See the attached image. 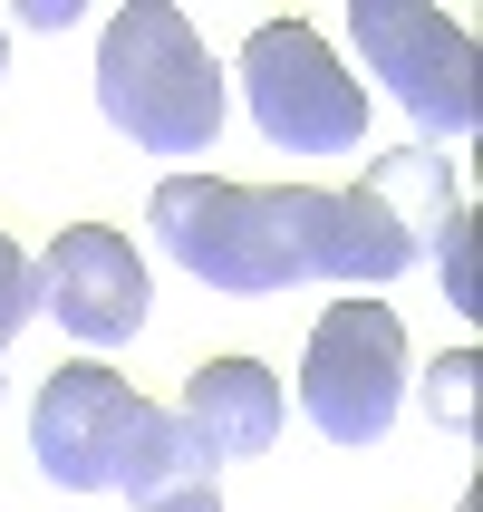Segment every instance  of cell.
<instances>
[{
	"label": "cell",
	"mask_w": 483,
	"mask_h": 512,
	"mask_svg": "<svg viewBox=\"0 0 483 512\" xmlns=\"http://www.w3.org/2000/svg\"><path fill=\"white\" fill-rule=\"evenodd\" d=\"M97 107L145 155H213V136H223V68H213V49L194 39L184 10L136 0L97 39Z\"/></svg>",
	"instance_id": "6da1fadb"
},
{
	"label": "cell",
	"mask_w": 483,
	"mask_h": 512,
	"mask_svg": "<svg viewBox=\"0 0 483 512\" xmlns=\"http://www.w3.org/2000/svg\"><path fill=\"white\" fill-rule=\"evenodd\" d=\"M145 223H155V242H165L194 281L232 290V300H271V290L310 281V261H300V184L165 174Z\"/></svg>",
	"instance_id": "7a4b0ae2"
},
{
	"label": "cell",
	"mask_w": 483,
	"mask_h": 512,
	"mask_svg": "<svg viewBox=\"0 0 483 512\" xmlns=\"http://www.w3.org/2000/svg\"><path fill=\"white\" fill-rule=\"evenodd\" d=\"M242 87H252V126L281 155H348L368 145V87L348 78L310 20H261L242 39Z\"/></svg>",
	"instance_id": "3957f363"
},
{
	"label": "cell",
	"mask_w": 483,
	"mask_h": 512,
	"mask_svg": "<svg viewBox=\"0 0 483 512\" xmlns=\"http://www.w3.org/2000/svg\"><path fill=\"white\" fill-rule=\"evenodd\" d=\"M397 397H406V329H397V310H377V300L319 310L310 358H300V416H310L329 445H377V435L397 426Z\"/></svg>",
	"instance_id": "277c9868"
},
{
	"label": "cell",
	"mask_w": 483,
	"mask_h": 512,
	"mask_svg": "<svg viewBox=\"0 0 483 512\" xmlns=\"http://www.w3.org/2000/svg\"><path fill=\"white\" fill-rule=\"evenodd\" d=\"M348 29H358V58L368 78H387L426 136H474L483 87H474V39H464L445 10H416V0H348Z\"/></svg>",
	"instance_id": "5b68a950"
},
{
	"label": "cell",
	"mask_w": 483,
	"mask_h": 512,
	"mask_svg": "<svg viewBox=\"0 0 483 512\" xmlns=\"http://www.w3.org/2000/svg\"><path fill=\"white\" fill-rule=\"evenodd\" d=\"M29 300H39V319H58L87 348H116L155 319V281H145L136 242L116 223H68L49 252L29 261Z\"/></svg>",
	"instance_id": "8992f818"
},
{
	"label": "cell",
	"mask_w": 483,
	"mask_h": 512,
	"mask_svg": "<svg viewBox=\"0 0 483 512\" xmlns=\"http://www.w3.org/2000/svg\"><path fill=\"white\" fill-rule=\"evenodd\" d=\"M145 397L116 368H58L29 406V455L58 493H107L116 464H126V435H136Z\"/></svg>",
	"instance_id": "52a82bcc"
},
{
	"label": "cell",
	"mask_w": 483,
	"mask_h": 512,
	"mask_svg": "<svg viewBox=\"0 0 483 512\" xmlns=\"http://www.w3.org/2000/svg\"><path fill=\"white\" fill-rule=\"evenodd\" d=\"M300 261H310V281L387 290L397 271H416V242L397 232V213H387L368 184H348V194L300 184Z\"/></svg>",
	"instance_id": "ba28073f"
},
{
	"label": "cell",
	"mask_w": 483,
	"mask_h": 512,
	"mask_svg": "<svg viewBox=\"0 0 483 512\" xmlns=\"http://www.w3.org/2000/svg\"><path fill=\"white\" fill-rule=\"evenodd\" d=\"M174 416L203 435L213 464L271 455V435H281V377L261 368V358H203V368L184 377V406H174Z\"/></svg>",
	"instance_id": "9c48e42d"
},
{
	"label": "cell",
	"mask_w": 483,
	"mask_h": 512,
	"mask_svg": "<svg viewBox=\"0 0 483 512\" xmlns=\"http://www.w3.org/2000/svg\"><path fill=\"white\" fill-rule=\"evenodd\" d=\"M213 474H223V464L203 455V435L184 426L174 406H145L136 435H126V464H116V493L145 503V512H165V503H184V493H213Z\"/></svg>",
	"instance_id": "30bf717a"
},
{
	"label": "cell",
	"mask_w": 483,
	"mask_h": 512,
	"mask_svg": "<svg viewBox=\"0 0 483 512\" xmlns=\"http://www.w3.org/2000/svg\"><path fill=\"white\" fill-rule=\"evenodd\" d=\"M368 194L397 213V232L416 242V252H426V232H445V213L464 203L455 194V165H445L435 145H397V155H377V165H368Z\"/></svg>",
	"instance_id": "8fae6325"
},
{
	"label": "cell",
	"mask_w": 483,
	"mask_h": 512,
	"mask_svg": "<svg viewBox=\"0 0 483 512\" xmlns=\"http://www.w3.org/2000/svg\"><path fill=\"white\" fill-rule=\"evenodd\" d=\"M474 387H483V358H474V348L435 358V368H426V406H435V426L474 435Z\"/></svg>",
	"instance_id": "7c38bea8"
},
{
	"label": "cell",
	"mask_w": 483,
	"mask_h": 512,
	"mask_svg": "<svg viewBox=\"0 0 483 512\" xmlns=\"http://www.w3.org/2000/svg\"><path fill=\"white\" fill-rule=\"evenodd\" d=\"M435 261H445V300L455 310H483V281H474V213H445V232H435Z\"/></svg>",
	"instance_id": "4fadbf2b"
},
{
	"label": "cell",
	"mask_w": 483,
	"mask_h": 512,
	"mask_svg": "<svg viewBox=\"0 0 483 512\" xmlns=\"http://www.w3.org/2000/svg\"><path fill=\"white\" fill-rule=\"evenodd\" d=\"M29 319H39V300H29V252L10 242V232H0V348L20 339Z\"/></svg>",
	"instance_id": "5bb4252c"
},
{
	"label": "cell",
	"mask_w": 483,
	"mask_h": 512,
	"mask_svg": "<svg viewBox=\"0 0 483 512\" xmlns=\"http://www.w3.org/2000/svg\"><path fill=\"white\" fill-rule=\"evenodd\" d=\"M20 20L29 29H68V20H78V0H20Z\"/></svg>",
	"instance_id": "9a60e30c"
},
{
	"label": "cell",
	"mask_w": 483,
	"mask_h": 512,
	"mask_svg": "<svg viewBox=\"0 0 483 512\" xmlns=\"http://www.w3.org/2000/svg\"><path fill=\"white\" fill-rule=\"evenodd\" d=\"M165 512H223V503H213V493H184V503H165Z\"/></svg>",
	"instance_id": "2e32d148"
},
{
	"label": "cell",
	"mask_w": 483,
	"mask_h": 512,
	"mask_svg": "<svg viewBox=\"0 0 483 512\" xmlns=\"http://www.w3.org/2000/svg\"><path fill=\"white\" fill-rule=\"evenodd\" d=\"M0 78H10V29H0Z\"/></svg>",
	"instance_id": "e0dca14e"
}]
</instances>
